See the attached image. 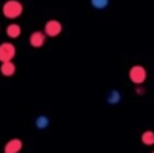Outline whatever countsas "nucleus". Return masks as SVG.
<instances>
[{"label":"nucleus","instance_id":"f257e3e1","mask_svg":"<svg viewBox=\"0 0 154 153\" xmlns=\"http://www.w3.org/2000/svg\"><path fill=\"white\" fill-rule=\"evenodd\" d=\"M2 11L7 19H16L23 14V4L19 0H7L3 4Z\"/></svg>","mask_w":154,"mask_h":153},{"label":"nucleus","instance_id":"f03ea898","mask_svg":"<svg viewBox=\"0 0 154 153\" xmlns=\"http://www.w3.org/2000/svg\"><path fill=\"white\" fill-rule=\"evenodd\" d=\"M128 77H130V80L133 81L134 84L139 86V84L146 81L147 72L142 65H134V67L130 69V72H128Z\"/></svg>","mask_w":154,"mask_h":153},{"label":"nucleus","instance_id":"7ed1b4c3","mask_svg":"<svg viewBox=\"0 0 154 153\" xmlns=\"http://www.w3.org/2000/svg\"><path fill=\"white\" fill-rule=\"evenodd\" d=\"M16 48L14 43L11 42H3L0 43V62H8L12 61V58L15 57Z\"/></svg>","mask_w":154,"mask_h":153},{"label":"nucleus","instance_id":"20e7f679","mask_svg":"<svg viewBox=\"0 0 154 153\" xmlns=\"http://www.w3.org/2000/svg\"><path fill=\"white\" fill-rule=\"evenodd\" d=\"M61 31H62V24L57 19H50V20L46 22L45 30H43L46 37H51V38L58 37L61 34Z\"/></svg>","mask_w":154,"mask_h":153},{"label":"nucleus","instance_id":"39448f33","mask_svg":"<svg viewBox=\"0 0 154 153\" xmlns=\"http://www.w3.org/2000/svg\"><path fill=\"white\" fill-rule=\"evenodd\" d=\"M45 41H46V34L42 31H32L31 35H30V45L32 48H42L45 45Z\"/></svg>","mask_w":154,"mask_h":153},{"label":"nucleus","instance_id":"423d86ee","mask_svg":"<svg viewBox=\"0 0 154 153\" xmlns=\"http://www.w3.org/2000/svg\"><path fill=\"white\" fill-rule=\"evenodd\" d=\"M23 148V142L20 138H12L4 145V153H19Z\"/></svg>","mask_w":154,"mask_h":153},{"label":"nucleus","instance_id":"0eeeda50","mask_svg":"<svg viewBox=\"0 0 154 153\" xmlns=\"http://www.w3.org/2000/svg\"><path fill=\"white\" fill-rule=\"evenodd\" d=\"M5 34H7L10 38L15 39V38H18L19 35L22 34V27L19 26L18 23H11L5 27Z\"/></svg>","mask_w":154,"mask_h":153},{"label":"nucleus","instance_id":"6e6552de","mask_svg":"<svg viewBox=\"0 0 154 153\" xmlns=\"http://www.w3.org/2000/svg\"><path fill=\"white\" fill-rule=\"evenodd\" d=\"M15 70H16V68L12 61L3 62L2 67H0V72H2V75L5 76V77H11V76L15 73Z\"/></svg>","mask_w":154,"mask_h":153},{"label":"nucleus","instance_id":"1a4fd4ad","mask_svg":"<svg viewBox=\"0 0 154 153\" xmlns=\"http://www.w3.org/2000/svg\"><path fill=\"white\" fill-rule=\"evenodd\" d=\"M141 141H142V144L146 146L154 145V132L153 130H146V132L141 136Z\"/></svg>","mask_w":154,"mask_h":153},{"label":"nucleus","instance_id":"9d476101","mask_svg":"<svg viewBox=\"0 0 154 153\" xmlns=\"http://www.w3.org/2000/svg\"><path fill=\"white\" fill-rule=\"evenodd\" d=\"M35 126L41 130L46 129V127L49 126V118L45 117V115H39L37 119H35Z\"/></svg>","mask_w":154,"mask_h":153},{"label":"nucleus","instance_id":"9b49d317","mask_svg":"<svg viewBox=\"0 0 154 153\" xmlns=\"http://www.w3.org/2000/svg\"><path fill=\"white\" fill-rule=\"evenodd\" d=\"M109 4V0H91V5L96 10H104Z\"/></svg>","mask_w":154,"mask_h":153},{"label":"nucleus","instance_id":"f8f14e48","mask_svg":"<svg viewBox=\"0 0 154 153\" xmlns=\"http://www.w3.org/2000/svg\"><path fill=\"white\" fill-rule=\"evenodd\" d=\"M120 100V94L118 91H111L108 94V96H107V102L111 103V105H115V103H118Z\"/></svg>","mask_w":154,"mask_h":153},{"label":"nucleus","instance_id":"ddd939ff","mask_svg":"<svg viewBox=\"0 0 154 153\" xmlns=\"http://www.w3.org/2000/svg\"><path fill=\"white\" fill-rule=\"evenodd\" d=\"M152 153H154V152H152Z\"/></svg>","mask_w":154,"mask_h":153}]
</instances>
